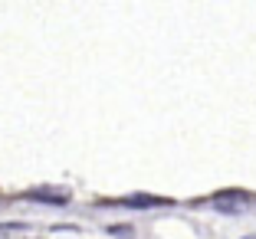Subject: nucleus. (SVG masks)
<instances>
[{"label":"nucleus","instance_id":"nucleus-1","mask_svg":"<svg viewBox=\"0 0 256 239\" xmlns=\"http://www.w3.org/2000/svg\"><path fill=\"white\" fill-rule=\"evenodd\" d=\"M33 200H43V203H66V197L62 194H30Z\"/></svg>","mask_w":256,"mask_h":239}]
</instances>
